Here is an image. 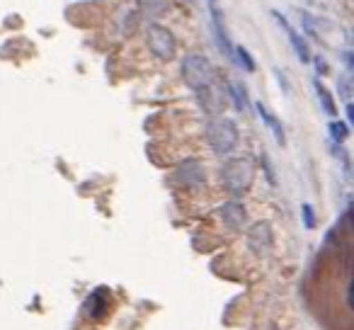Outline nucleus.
I'll return each mask as SVG.
<instances>
[{
  "label": "nucleus",
  "instance_id": "f257e3e1",
  "mask_svg": "<svg viewBox=\"0 0 354 330\" xmlns=\"http://www.w3.org/2000/svg\"><path fill=\"white\" fill-rule=\"evenodd\" d=\"M221 180H223V187L233 197H243L252 187V180H255V161L248 156L231 158V161H226L221 165Z\"/></svg>",
  "mask_w": 354,
  "mask_h": 330
},
{
  "label": "nucleus",
  "instance_id": "f03ea898",
  "mask_svg": "<svg viewBox=\"0 0 354 330\" xmlns=\"http://www.w3.org/2000/svg\"><path fill=\"white\" fill-rule=\"evenodd\" d=\"M207 141H209V146L214 148V153H218V156L231 153L233 148L238 146V141H241L236 122L228 117H221V114L214 117L212 122L207 124Z\"/></svg>",
  "mask_w": 354,
  "mask_h": 330
},
{
  "label": "nucleus",
  "instance_id": "7ed1b4c3",
  "mask_svg": "<svg viewBox=\"0 0 354 330\" xmlns=\"http://www.w3.org/2000/svg\"><path fill=\"white\" fill-rule=\"evenodd\" d=\"M180 73H183L185 83L194 90H202L207 85L214 83L216 78V71H214L212 61L207 59L204 54H187L180 64Z\"/></svg>",
  "mask_w": 354,
  "mask_h": 330
},
{
  "label": "nucleus",
  "instance_id": "20e7f679",
  "mask_svg": "<svg viewBox=\"0 0 354 330\" xmlns=\"http://www.w3.org/2000/svg\"><path fill=\"white\" fill-rule=\"evenodd\" d=\"M146 44L151 49V54L156 56L158 61H170L175 59V51H177V39L167 27L162 25H148L146 30Z\"/></svg>",
  "mask_w": 354,
  "mask_h": 330
},
{
  "label": "nucleus",
  "instance_id": "39448f33",
  "mask_svg": "<svg viewBox=\"0 0 354 330\" xmlns=\"http://www.w3.org/2000/svg\"><path fill=\"white\" fill-rule=\"evenodd\" d=\"M175 178H177V185H183V187H187V190H199L207 183L204 165L199 161H194V158H187V161H183L177 165Z\"/></svg>",
  "mask_w": 354,
  "mask_h": 330
},
{
  "label": "nucleus",
  "instance_id": "423d86ee",
  "mask_svg": "<svg viewBox=\"0 0 354 330\" xmlns=\"http://www.w3.org/2000/svg\"><path fill=\"white\" fill-rule=\"evenodd\" d=\"M274 243V233H272V226L267 221H257L250 226L248 231V248H250L255 255H265L267 250Z\"/></svg>",
  "mask_w": 354,
  "mask_h": 330
},
{
  "label": "nucleus",
  "instance_id": "0eeeda50",
  "mask_svg": "<svg viewBox=\"0 0 354 330\" xmlns=\"http://www.w3.org/2000/svg\"><path fill=\"white\" fill-rule=\"evenodd\" d=\"M197 100H199L202 112L209 114V117H218V114L226 109V95L218 93V90L214 88V83L202 90H197Z\"/></svg>",
  "mask_w": 354,
  "mask_h": 330
},
{
  "label": "nucleus",
  "instance_id": "6e6552de",
  "mask_svg": "<svg viewBox=\"0 0 354 330\" xmlns=\"http://www.w3.org/2000/svg\"><path fill=\"white\" fill-rule=\"evenodd\" d=\"M221 219L231 231H243L248 226V212L238 199H231L221 207Z\"/></svg>",
  "mask_w": 354,
  "mask_h": 330
},
{
  "label": "nucleus",
  "instance_id": "1a4fd4ad",
  "mask_svg": "<svg viewBox=\"0 0 354 330\" xmlns=\"http://www.w3.org/2000/svg\"><path fill=\"white\" fill-rule=\"evenodd\" d=\"M272 17H274V20L279 22L281 27H284L286 35H289L291 46H294V51H296V56H299L301 64H308V61H310V51H308V44H306V42H304V37L296 35V32L291 30V25L284 20V15H281V12H277V10H274V12H272Z\"/></svg>",
  "mask_w": 354,
  "mask_h": 330
},
{
  "label": "nucleus",
  "instance_id": "9d476101",
  "mask_svg": "<svg viewBox=\"0 0 354 330\" xmlns=\"http://www.w3.org/2000/svg\"><path fill=\"white\" fill-rule=\"evenodd\" d=\"M212 20H214V37H216V46L221 49L223 56H228V59L233 61V42H231V37H228L223 15L218 10H212Z\"/></svg>",
  "mask_w": 354,
  "mask_h": 330
},
{
  "label": "nucleus",
  "instance_id": "9b49d317",
  "mask_svg": "<svg viewBox=\"0 0 354 330\" xmlns=\"http://www.w3.org/2000/svg\"><path fill=\"white\" fill-rule=\"evenodd\" d=\"M138 10H141V15L156 20V17L170 12V0H138Z\"/></svg>",
  "mask_w": 354,
  "mask_h": 330
},
{
  "label": "nucleus",
  "instance_id": "f8f14e48",
  "mask_svg": "<svg viewBox=\"0 0 354 330\" xmlns=\"http://www.w3.org/2000/svg\"><path fill=\"white\" fill-rule=\"evenodd\" d=\"M228 98H231V102L236 104L238 112H245L248 109V90L243 83H238V80H228Z\"/></svg>",
  "mask_w": 354,
  "mask_h": 330
},
{
  "label": "nucleus",
  "instance_id": "ddd939ff",
  "mask_svg": "<svg viewBox=\"0 0 354 330\" xmlns=\"http://www.w3.org/2000/svg\"><path fill=\"white\" fill-rule=\"evenodd\" d=\"M255 109H257V114H260V117L265 119V124H267V127H270L272 131H274L277 141H279L281 146H284V143H286V134H284V129H281L279 119H277V117H272V114L267 112V107H265V104L260 102V100H257V102H255Z\"/></svg>",
  "mask_w": 354,
  "mask_h": 330
},
{
  "label": "nucleus",
  "instance_id": "4468645a",
  "mask_svg": "<svg viewBox=\"0 0 354 330\" xmlns=\"http://www.w3.org/2000/svg\"><path fill=\"white\" fill-rule=\"evenodd\" d=\"M313 88H315V93H318V98H320V107H323V112L328 114V117L337 119V107H335V102H333V95L323 88V83H320V80H313Z\"/></svg>",
  "mask_w": 354,
  "mask_h": 330
},
{
  "label": "nucleus",
  "instance_id": "2eb2a0df",
  "mask_svg": "<svg viewBox=\"0 0 354 330\" xmlns=\"http://www.w3.org/2000/svg\"><path fill=\"white\" fill-rule=\"evenodd\" d=\"M233 61H236V66H241L243 71H248V73L255 71V61H252V56L248 54L245 46H233Z\"/></svg>",
  "mask_w": 354,
  "mask_h": 330
},
{
  "label": "nucleus",
  "instance_id": "dca6fc26",
  "mask_svg": "<svg viewBox=\"0 0 354 330\" xmlns=\"http://www.w3.org/2000/svg\"><path fill=\"white\" fill-rule=\"evenodd\" d=\"M330 134H333L335 141L342 143V141H347L349 129H347V124H344V122H337V119H333V122H330Z\"/></svg>",
  "mask_w": 354,
  "mask_h": 330
},
{
  "label": "nucleus",
  "instance_id": "f3484780",
  "mask_svg": "<svg viewBox=\"0 0 354 330\" xmlns=\"http://www.w3.org/2000/svg\"><path fill=\"white\" fill-rule=\"evenodd\" d=\"M337 88H339V98H342V102L352 104V102H349V100H352V93H349V78H347V75H344V78H339Z\"/></svg>",
  "mask_w": 354,
  "mask_h": 330
},
{
  "label": "nucleus",
  "instance_id": "a211bd4d",
  "mask_svg": "<svg viewBox=\"0 0 354 330\" xmlns=\"http://www.w3.org/2000/svg\"><path fill=\"white\" fill-rule=\"evenodd\" d=\"M301 212H304L306 228H315V212H313V207H310V204H304V207H301Z\"/></svg>",
  "mask_w": 354,
  "mask_h": 330
},
{
  "label": "nucleus",
  "instance_id": "6ab92c4d",
  "mask_svg": "<svg viewBox=\"0 0 354 330\" xmlns=\"http://www.w3.org/2000/svg\"><path fill=\"white\" fill-rule=\"evenodd\" d=\"M212 3H214V0H212Z\"/></svg>",
  "mask_w": 354,
  "mask_h": 330
}]
</instances>
